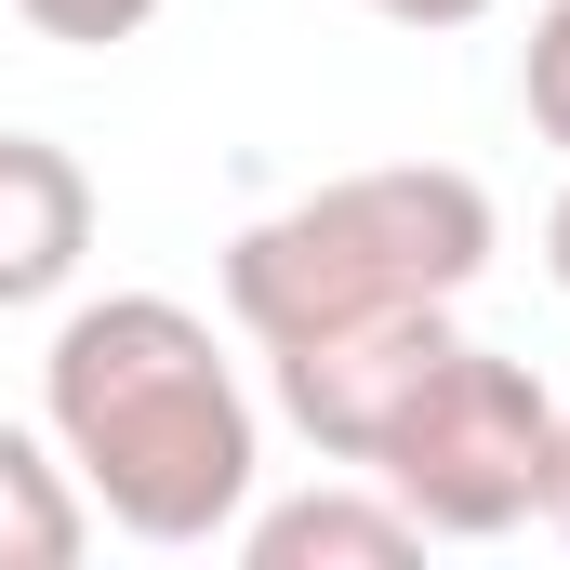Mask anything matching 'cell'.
<instances>
[{"label":"cell","mask_w":570,"mask_h":570,"mask_svg":"<svg viewBox=\"0 0 570 570\" xmlns=\"http://www.w3.org/2000/svg\"><path fill=\"white\" fill-rule=\"evenodd\" d=\"M504 213L478 173L451 159H372V173H332L305 186L292 213L226 239V318L253 345H305V332H345V318H399V305H464L491 266Z\"/></svg>","instance_id":"cell-2"},{"label":"cell","mask_w":570,"mask_h":570,"mask_svg":"<svg viewBox=\"0 0 570 570\" xmlns=\"http://www.w3.org/2000/svg\"><path fill=\"white\" fill-rule=\"evenodd\" d=\"M518 94H531V134L570 146V0L531 13V40H518Z\"/></svg>","instance_id":"cell-8"},{"label":"cell","mask_w":570,"mask_h":570,"mask_svg":"<svg viewBox=\"0 0 570 570\" xmlns=\"http://www.w3.org/2000/svg\"><path fill=\"white\" fill-rule=\"evenodd\" d=\"M451 358V305H399V318H345V332H305V345H266L279 372V412L332 464H372V438L399 425V399Z\"/></svg>","instance_id":"cell-4"},{"label":"cell","mask_w":570,"mask_h":570,"mask_svg":"<svg viewBox=\"0 0 570 570\" xmlns=\"http://www.w3.org/2000/svg\"><path fill=\"white\" fill-rule=\"evenodd\" d=\"M13 13H27L40 40H67V53H107V40H134L159 0H13Z\"/></svg>","instance_id":"cell-9"},{"label":"cell","mask_w":570,"mask_h":570,"mask_svg":"<svg viewBox=\"0 0 570 570\" xmlns=\"http://www.w3.org/2000/svg\"><path fill=\"white\" fill-rule=\"evenodd\" d=\"M80 544H94V491L67 478L53 425H0V570H80Z\"/></svg>","instance_id":"cell-7"},{"label":"cell","mask_w":570,"mask_h":570,"mask_svg":"<svg viewBox=\"0 0 570 570\" xmlns=\"http://www.w3.org/2000/svg\"><path fill=\"white\" fill-rule=\"evenodd\" d=\"M544 266H558V292H570V199L544 213Z\"/></svg>","instance_id":"cell-11"},{"label":"cell","mask_w":570,"mask_h":570,"mask_svg":"<svg viewBox=\"0 0 570 570\" xmlns=\"http://www.w3.org/2000/svg\"><path fill=\"white\" fill-rule=\"evenodd\" d=\"M94 253V173L53 134H0V305H53Z\"/></svg>","instance_id":"cell-5"},{"label":"cell","mask_w":570,"mask_h":570,"mask_svg":"<svg viewBox=\"0 0 570 570\" xmlns=\"http://www.w3.org/2000/svg\"><path fill=\"white\" fill-rule=\"evenodd\" d=\"M239 544H253V570H399L425 558V518L372 478V491H305V504L239 518Z\"/></svg>","instance_id":"cell-6"},{"label":"cell","mask_w":570,"mask_h":570,"mask_svg":"<svg viewBox=\"0 0 570 570\" xmlns=\"http://www.w3.org/2000/svg\"><path fill=\"white\" fill-rule=\"evenodd\" d=\"M372 478L425 518V544H491V531L544 518V478H558V399H544V372L451 332V358L399 399V425L372 438Z\"/></svg>","instance_id":"cell-3"},{"label":"cell","mask_w":570,"mask_h":570,"mask_svg":"<svg viewBox=\"0 0 570 570\" xmlns=\"http://www.w3.org/2000/svg\"><path fill=\"white\" fill-rule=\"evenodd\" d=\"M358 13H385V27H478L491 0H358Z\"/></svg>","instance_id":"cell-10"},{"label":"cell","mask_w":570,"mask_h":570,"mask_svg":"<svg viewBox=\"0 0 570 570\" xmlns=\"http://www.w3.org/2000/svg\"><path fill=\"white\" fill-rule=\"evenodd\" d=\"M40 425L67 451V478L94 491V518L134 544H213L253 518V464H266L253 399H239L213 318L173 292H107L53 332Z\"/></svg>","instance_id":"cell-1"}]
</instances>
